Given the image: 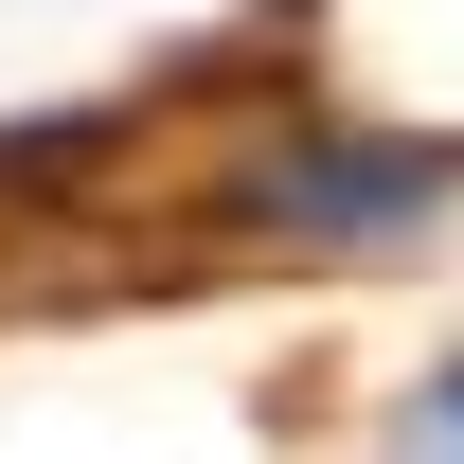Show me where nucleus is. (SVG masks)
Returning <instances> with one entry per match:
<instances>
[{"instance_id": "obj_2", "label": "nucleus", "mask_w": 464, "mask_h": 464, "mask_svg": "<svg viewBox=\"0 0 464 464\" xmlns=\"http://www.w3.org/2000/svg\"><path fill=\"white\" fill-rule=\"evenodd\" d=\"M375 464H464V340L429 357V375H411L393 411H375Z\"/></svg>"}, {"instance_id": "obj_1", "label": "nucleus", "mask_w": 464, "mask_h": 464, "mask_svg": "<svg viewBox=\"0 0 464 464\" xmlns=\"http://www.w3.org/2000/svg\"><path fill=\"white\" fill-rule=\"evenodd\" d=\"M464 197V143H393V125H286L232 161V232L250 250H411V232Z\"/></svg>"}]
</instances>
